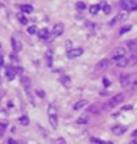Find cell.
Here are the masks:
<instances>
[{
  "label": "cell",
  "instance_id": "obj_1",
  "mask_svg": "<svg viewBox=\"0 0 137 144\" xmlns=\"http://www.w3.org/2000/svg\"><path fill=\"white\" fill-rule=\"evenodd\" d=\"M123 100H124V95H123V93H119V95H116V96L112 97V99L109 100L106 105H105V107H106V109H112V107L117 106V105H120Z\"/></svg>",
  "mask_w": 137,
  "mask_h": 144
},
{
  "label": "cell",
  "instance_id": "obj_2",
  "mask_svg": "<svg viewBox=\"0 0 137 144\" xmlns=\"http://www.w3.org/2000/svg\"><path fill=\"white\" fill-rule=\"evenodd\" d=\"M120 6L124 11H130V10H137V0H122Z\"/></svg>",
  "mask_w": 137,
  "mask_h": 144
},
{
  "label": "cell",
  "instance_id": "obj_3",
  "mask_svg": "<svg viewBox=\"0 0 137 144\" xmlns=\"http://www.w3.org/2000/svg\"><path fill=\"white\" fill-rule=\"evenodd\" d=\"M126 57V48L123 47H119V48H115L112 51V59H117V58H124Z\"/></svg>",
  "mask_w": 137,
  "mask_h": 144
},
{
  "label": "cell",
  "instance_id": "obj_4",
  "mask_svg": "<svg viewBox=\"0 0 137 144\" xmlns=\"http://www.w3.org/2000/svg\"><path fill=\"white\" fill-rule=\"evenodd\" d=\"M127 16H129V11H124V10H123V11L119 13V14L116 16L113 20H110V21H109V24H110V26H115L117 21H123L124 19H127Z\"/></svg>",
  "mask_w": 137,
  "mask_h": 144
},
{
  "label": "cell",
  "instance_id": "obj_5",
  "mask_svg": "<svg viewBox=\"0 0 137 144\" xmlns=\"http://www.w3.org/2000/svg\"><path fill=\"white\" fill-rule=\"evenodd\" d=\"M103 107H105V106H103V105H100V103H93V105H90V106L88 107V113L98 114V113H100V110H102Z\"/></svg>",
  "mask_w": 137,
  "mask_h": 144
},
{
  "label": "cell",
  "instance_id": "obj_6",
  "mask_svg": "<svg viewBox=\"0 0 137 144\" xmlns=\"http://www.w3.org/2000/svg\"><path fill=\"white\" fill-rule=\"evenodd\" d=\"M82 52H83L82 48H73V50H68L66 55H68L69 58H76V57H79V55H82Z\"/></svg>",
  "mask_w": 137,
  "mask_h": 144
},
{
  "label": "cell",
  "instance_id": "obj_7",
  "mask_svg": "<svg viewBox=\"0 0 137 144\" xmlns=\"http://www.w3.org/2000/svg\"><path fill=\"white\" fill-rule=\"evenodd\" d=\"M124 131H126V127L122 126V124H116V126L112 127V133H113L115 136H122Z\"/></svg>",
  "mask_w": 137,
  "mask_h": 144
},
{
  "label": "cell",
  "instance_id": "obj_8",
  "mask_svg": "<svg viewBox=\"0 0 137 144\" xmlns=\"http://www.w3.org/2000/svg\"><path fill=\"white\" fill-rule=\"evenodd\" d=\"M64 24L62 23H57L54 26V36L55 37H59V36H62V34H64Z\"/></svg>",
  "mask_w": 137,
  "mask_h": 144
},
{
  "label": "cell",
  "instance_id": "obj_9",
  "mask_svg": "<svg viewBox=\"0 0 137 144\" xmlns=\"http://www.w3.org/2000/svg\"><path fill=\"white\" fill-rule=\"evenodd\" d=\"M16 68L14 66H12V65H9L7 68H6V75H7V78H9V80H13L14 79V76H16Z\"/></svg>",
  "mask_w": 137,
  "mask_h": 144
},
{
  "label": "cell",
  "instance_id": "obj_10",
  "mask_svg": "<svg viewBox=\"0 0 137 144\" xmlns=\"http://www.w3.org/2000/svg\"><path fill=\"white\" fill-rule=\"evenodd\" d=\"M89 122V113H82L76 119V124H86Z\"/></svg>",
  "mask_w": 137,
  "mask_h": 144
},
{
  "label": "cell",
  "instance_id": "obj_11",
  "mask_svg": "<svg viewBox=\"0 0 137 144\" xmlns=\"http://www.w3.org/2000/svg\"><path fill=\"white\" fill-rule=\"evenodd\" d=\"M113 62H115L117 66H120V68H124V66L129 64V59L126 58V57H124V58H117V59H113Z\"/></svg>",
  "mask_w": 137,
  "mask_h": 144
},
{
  "label": "cell",
  "instance_id": "obj_12",
  "mask_svg": "<svg viewBox=\"0 0 137 144\" xmlns=\"http://www.w3.org/2000/svg\"><path fill=\"white\" fill-rule=\"evenodd\" d=\"M21 83H23V86L26 88V92H27V93H30V86H31L30 79L27 78V76H21Z\"/></svg>",
  "mask_w": 137,
  "mask_h": 144
},
{
  "label": "cell",
  "instance_id": "obj_13",
  "mask_svg": "<svg viewBox=\"0 0 137 144\" xmlns=\"http://www.w3.org/2000/svg\"><path fill=\"white\" fill-rule=\"evenodd\" d=\"M127 47L129 50L133 52V54H137V40H132L127 43Z\"/></svg>",
  "mask_w": 137,
  "mask_h": 144
},
{
  "label": "cell",
  "instance_id": "obj_14",
  "mask_svg": "<svg viewBox=\"0 0 137 144\" xmlns=\"http://www.w3.org/2000/svg\"><path fill=\"white\" fill-rule=\"evenodd\" d=\"M12 44H13V51L14 52H19L20 50H21V44L17 41L16 37H12Z\"/></svg>",
  "mask_w": 137,
  "mask_h": 144
},
{
  "label": "cell",
  "instance_id": "obj_15",
  "mask_svg": "<svg viewBox=\"0 0 137 144\" xmlns=\"http://www.w3.org/2000/svg\"><path fill=\"white\" fill-rule=\"evenodd\" d=\"M109 65V59H102L96 64V69H106Z\"/></svg>",
  "mask_w": 137,
  "mask_h": 144
},
{
  "label": "cell",
  "instance_id": "obj_16",
  "mask_svg": "<svg viewBox=\"0 0 137 144\" xmlns=\"http://www.w3.org/2000/svg\"><path fill=\"white\" fill-rule=\"evenodd\" d=\"M38 37L41 38V40H47L48 37H50V31H48L47 28H43L38 31Z\"/></svg>",
  "mask_w": 137,
  "mask_h": 144
},
{
  "label": "cell",
  "instance_id": "obj_17",
  "mask_svg": "<svg viewBox=\"0 0 137 144\" xmlns=\"http://www.w3.org/2000/svg\"><path fill=\"white\" fill-rule=\"evenodd\" d=\"M130 75H122L120 76V85L122 86H127L129 83H130Z\"/></svg>",
  "mask_w": 137,
  "mask_h": 144
},
{
  "label": "cell",
  "instance_id": "obj_18",
  "mask_svg": "<svg viewBox=\"0 0 137 144\" xmlns=\"http://www.w3.org/2000/svg\"><path fill=\"white\" fill-rule=\"evenodd\" d=\"M48 119H50V124H51V127L57 129V126H58V119H57V114L48 116Z\"/></svg>",
  "mask_w": 137,
  "mask_h": 144
},
{
  "label": "cell",
  "instance_id": "obj_19",
  "mask_svg": "<svg viewBox=\"0 0 137 144\" xmlns=\"http://www.w3.org/2000/svg\"><path fill=\"white\" fill-rule=\"evenodd\" d=\"M88 105V100H85V99H82V100H79V102H76L75 105H73V109L75 110H79V109H82L83 106H86Z\"/></svg>",
  "mask_w": 137,
  "mask_h": 144
},
{
  "label": "cell",
  "instance_id": "obj_20",
  "mask_svg": "<svg viewBox=\"0 0 137 144\" xmlns=\"http://www.w3.org/2000/svg\"><path fill=\"white\" fill-rule=\"evenodd\" d=\"M20 9H21L23 13H33V10H34L31 4H21V6H20Z\"/></svg>",
  "mask_w": 137,
  "mask_h": 144
},
{
  "label": "cell",
  "instance_id": "obj_21",
  "mask_svg": "<svg viewBox=\"0 0 137 144\" xmlns=\"http://www.w3.org/2000/svg\"><path fill=\"white\" fill-rule=\"evenodd\" d=\"M102 9H103V13H105V14H110V11H112L110 4H107V3H102Z\"/></svg>",
  "mask_w": 137,
  "mask_h": 144
},
{
  "label": "cell",
  "instance_id": "obj_22",
  "mask_svg": "<svg viewBox=\"0 0 137 144\" xmlns=\"http://www.w3.org/2000/svg\"><path fill=\"white\" fill-rule=\"evenodd\" d=\"M61 82H62V85L66 86V88L71 86V79H69V76H62V78H61Z\"/></svg>",
  "mask_w": 137,
  "mask_h": 144
},
{
  "label": "cell",
  "instance_id": "obj_23",
  "mask_svg": "<svg viewBox=\"0 0 137 144\" xmlns=\"http://www.w3.org/2000/svg\"><path fill=\"white\" fill-rule=\"evenodd\" d=\"M19 122H20V124H23V126H28V123H30L27 116H21V117L19 119Z\"/></svg>",
  "mask_w": 137,
  "mask_h": 144
},
{
  "label": "cell",
  "instance_id": "obj_24",
  "mask_svg": "<svg viewBox=\"0 0 137 144\" xmlns=\"http://www.w3.org/2000/svg\"><path fill=\"white\" fill-rule=\"evenodd\" d=\"M99 9H100L99 4H93V6H90V7H89V11L92 13V14H96V13L99 11Z\"/></svg>",
  "mask_w": 137,
  "mask_h": 144
},
{
  "label": "cell",
  "instance_id": "obj_25",
  "mask_svg": "<svg viewBox=\"0 0 137 144\" xmlns=\"http://www.w3.org/2000/svg\"><path fill=\"white\" fill-rule=\"evenodd\" d=\"M17 19H19V21L21 24H27V23H28V20H27V17L24 14H19V16H17Z\"/></svg>",
  "mask_w": 137,
  "mask_h": 144
},
{
  "label": "cell",
  "instance_id": "obj_26",
  "mask_svg": "<svg viewBox=\"0 0 137 144\" xmlns=\"http://www.w3.org/2000/svg\"><path fill=\"white\" fill-rule=\"evenodd\" d=\"M52 114H57V110H55L54 105H50L48 106V116H52Z\"/></svg>",
  "mask_w": 137,
  "mask_h": 144
},
{
  "label": "cell",
  "instance_id": "obj_27",
  "mask_svg": "<svg viewBox=\"0 0 137 144\" xmlns=\"http://www.w3.org/2000/svg\"><path fill=\"white\" fill-rule=\"evenodd\" d=\"M27 31H28V34H37V33H38V30H37L36 26H30Z\"/></svg>",
  "mask_w": 137,
  "mask_h": 144
},
{
  "label": "cell",
  "instance_id": "obj_28",
  "mask_svg": "<svg viewBox=\"0 0 137 144\" xmlns=\"http://www.w3.org/2000/svg\"><path fill=\"white\" fill-rule=\"evenodd\" d=\"M76 9H78V10H85L86 4H85V3H82V2H78V3H76Z\"/></svg>",
  "mask_w": 137,
  "mask_h": 144
},
{
  "label": "cell",
  "instance_id": "obj_29",
  "mask_svg": "<svg viewBox=\"0 0 137 144\" xmlns=\"http://www.w3.org/2000/svg\"><path fill=\"white\" fill-rule=\"evenodd\" d=\"M129 62H132V64H137V54H132V57H130Z\"/></svg>",
  "mask_w": 137,
  "mask_h": 144
},
{
  "label": "cell",
  "instance_id": "obj_30",
  "mask_svg": "<svg viewBox=\"0 0 137 144\" xmlns=\"http://www.w3.org/2000/svg\"><path fill=\"white\" fill-rule=\"evenodd\" d=\"M130 28H132V27H130V26H126V27H122V28H120V34H124V33H127V31H129Z\"/></svg>",
  "mask_w": 137,
  "mask_h": 144
},
{
  "label": "cell",
  "instance_id": "obj_31",
  "mask_svg": "<svg viewBox=\"0 0 137 144\" xmlns=\"http://www.w3.org/2000/svg\"><path fill=\"white\" fill-rule=\"evenodd\" d=\"M6 129H7V124L6 123H0V133H4Z\"/></svg>",
  "mask_w": 137,
  "mask_h": 144
},
{
  "label": "cell",
  "instance_id": "obj_32",
  "mask_svg": "<svg viewBox=\"0 0 137 144\" xmlns=\"http://www.w3.org/2000/svg\"><path fill=\"white\" fill-rule=\"evenodd\" d=\"M37 95H38L40 97H44V96H45V93H44L41 89H37Z\"/></svg>",
  "mask_w": 137,
  "mask_h": 144
},
{
  "label": "cell",
  "instance_id": "obj_33",
  "mask_svg": "<svg viewBox=\"0 0 137 144\" xmlns=\"http://www.w3.org/2000/svg\"><path fill=\"white\" fill-rule=\"evenodd\" d=\"M103 85L105 86H109V85H110V80H109L107 78H103Z\"/></svg>",
  "mask_w": 137,
  "mask_h": 144
},
{
  "label": "cell",
  "instance_id": "obj_34",
  "mask_svg": "<svg viewBox=\"0 0 137 144\" xmlns=\"http://www.w3.org/2000/svg\"><path fill=\"white\" fill-rule=\"evenodd\" d=\"M55 144H65V141L62 139H57V140H55Z\"/></svg>",
  "mask_w": 137,
  "mask_h": 144
},
{
  "label": "cell",
  "instance_id": "obj_35",
  "mask_svg": "<svg viewBox=\"0 0 137 144\" xmlns=\"http://www.w3.org/2000/svg\"><path fill=\"white\" fill-rule=\"evenodd\" d=\"M4 95H6V92H4V90H2V89H0V100L3 99V96H4Z\"/></svg>",
  "mask_w": 137,
  "mask_h": 144
},
{
  "label": "cell",
  "instance_id": "obj_36",
  "mask_svg": "<svg viewBox=\"0 0 137 144\" xmlns=\"http://www.w3.org/2000/svg\"><path fill=\"white\" fill-rule=\"evenodd\" d=\"M132 88H133V89H134V88H137V79L132 82Z\"/></svg>",
  "mask_w": 137,
  "mask_h": 144
},
{
  "label": "cell",
  "instance_id": "obj_37",
  "mask_svg": "<svg viewBox=\"0 0 137 144\" xmlns=\"http://www.w3.org/2000/svg\"><path fill=\"white\" fill-rule=\"evenodd\" d=\"M3 64H4V59H3V57L0 55V66H3Z\"/></svg>",
  "mask_w": 137,
  "mask_h": 144
},
{
  "label": "cell",
  "instance_id": "obj_38",
  "mask_svg": "<svg viewBox=\"0 0 137 144\" xmlns=\"http://www.w3.org/2000/svg\"><path fill=\"white\" fill-rule=\"evenodd\" d=\"M123 109H124V110H130V109H132V106H130V105H127V106H124Z\"/></svg>",
  "mask_w": 137,
  "mask_h": 144
},
{
  "label": "cell",
  "instance_id": "obj_39",
  "mask_svg": "<svg viewBox=\"0 0 137 144\" xmlns=\"http://www.w3.org/2000/svg\"><path fill=\"white\" fill-rule=\"evenodd\" d=\"M7 144H17V143L14 141V140H12V139H10V140H9V143H7Z\"/></svg>",
  "mask_w": 137,
  "mask_h": 144
},
{
  "label": "cell",
  "instance_id": "obj_40",
  "mask_svg": "<svg viewBox=\"0 0 137 144\" xmlns=\"http://www.w3.org/2000/svg\"><path fill=\"white\" fill-rule=\"evenodd\" d=\"M132 136H133V137H137V129L134 130V131H133V134H132Z\"/></svg>",
  "mask_w": 137,
  "mask_h": 144
},
{
  "label": "cell",
  "instance_id": "obj_41",
  "mask_svg": "<svg viewBox=\"0 0 137 144\" xmlns=\"http://www.w3.org/2000/svg\"><path fill=\"white\" fill-rule=\"evenodd\" d=\"M130 144H137V141H132V143H130Z\"/></svg>",
  "mask_w": 137,
  "mask_h": 144
},
{
  "label": "cell",
  "instance_id": "obj_42",
  "mask_svg": "<svg viewBox=\"0 0 137 144\" xmlns=\"http://www.w3.org/2000/svg\"><path fill=\"white\" fill-rule=\"evenodd\" d=\"M2 136H3V133H0V137H2Z\"/></svg>",
  "mask_w": 137,
  "mask_h": 144
}]
</instances>
